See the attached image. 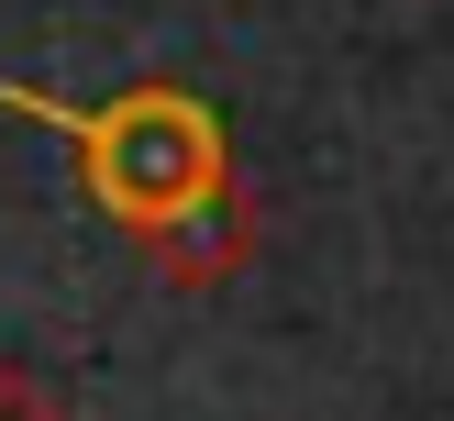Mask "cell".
Masks as SVG:
<instances>
[{"mask_svg":"<svg viewBox=\"0 0 454 421\" xmlns=\"http://www.w3.org/2000/svg\"><path fill=\"white\" fill-rule=\"evenodd\" d=\"M0 111H22L34 133H56V144L78 155L89 211H100L133 255L244 189L233 133H222V111L200 100L189 78H133V89H111V100H56V89H34V78H0Z\"/></svg>","mask_w":454,"mask_h":421,"instance_id":"6da1fadb","label":"cell"},{"mask_svg":"<svg viewBox=\"0 0 454 421\" xmlns=\"http://www.w3.org/2000/svg\"><path fill=\"white\" fill-rule=\"evenodd\" d=\"M255 244H266V211H255V189H233L222 211L177 222L167 244H145V266L177 288V300H211V288H233L244 266H255Z\"/></svg>","mask_w":454,"mask_h":421,"instance_id":"7a4b0ae2","label":"cell"},{"mask_svg":"<svg viewBox=\"0 0 454 421\" xmlns=\"http://www.w3.org/2000/svg\"><path fill=\"white\" fill-rule=\"evenodd\" d=\"M0 421H78V399L44 388L34 366H0Z\"/></svg>","mask_w":454,"mask_h":421,"instance_id":"3957f363","label":"cell"}]
</instances>
